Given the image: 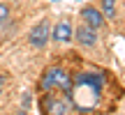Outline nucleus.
Returning <instances> with one entry per match:
<instances>
[{
	"label": "nucleus",
	"mask_w": 125,
	"mask_h": 115,
	"mask_svg": "<svg viewBox=\"0 0 125 115\" xmlns=\"http://www.w3.org/2000/svg\"><path fill=\"white\" fill-rule=\"evenodd\" d=\"M7 16H9V7H7L5 2H0V23L7 21Z\"/></svg>",
	"instance_id": "obj_9"
},
{
	"label": "nucleus",
	"mask_w": 125,
	"mask_h": 115,
	"mask_svg": "<svg viewBox=\"0 0 125 115\" xmlns=\"http://www.w3.org/2000/svg\"><path fill=\"white\" fill-rule=\"evenodd\" d=\"M53 2H58V0H53Z\"/></svg>",
	"instance_id": "obj_11"
},
{
	"label": "nucleus",
	"mask_w": 125,
	"mask_h": 115,
	"mask_svg": "<svg viewBox=\"0 0 125 115\" xmlns=\"http://www.w3.org/2000/svg\"><path fill=\"white\" fill-rule=\"evenodd\" d=\"M114 7H116V0H102V12L107 18H114Z\"/></svg>",
	"instance_id": "obj_8"
},
{
	"label": "nucleus",
	"mask_w": 125,
	"mask_h": 115,
	"mask_svg": "<svg viewBox=\"0 0 125 115\" xmlns=\"http://www.w3.org/2000/svg\"><path fill=\"white\" fill-rule=\"evenodd\" d=\"M40 108H42V113H49V115H65V113L74 111L70 94L60 92V90H46V92H42Z\"/></svg>",
	"instance_id": "obj_3"
},
{
	"label": "nucleus",
	"mask_w": 125,
	"mask_h": 115,
	"mask_svg": "<svg viewBox=\"0 0 125 115\" xmlns=\"http://www.w3.org/2000/svg\"><path fill=\"white\" fill-rule=\"evenodd\" d=\"M81 18H83L86 25L95 28V30H100V28L104 25V16H102V12H100V9H95V7H86L83 12H81Z\"/></svg>",
	"instance_id": "obj_6"
},
{
	"label": "nucleus",
	"mask_w": 125,
	"mask_h": 115,
	"mask_svg": "<svg viewBox=\"0 0 125 115\" xmlns=\"http://www.w3.org/2000/svg\"><path fill=\"white\" fill-rule=\"evenodd\" d=\"M70 88H72V74L60 65H53V67H46L44 74L40 76L37 81V90L40 92H46V90H60V92L70 94Z\"/></svg>",
	"instance_id": "obj_2"
},
{
	"label": "nucleus",
	"mask_w": 125,
	"mask_h": 115,
	"mask_svg": "<svg viewBox=\"0 0 125 115\" xmlns=\"http://www.w3.org/2000/svg\"><path fill=\"white\" fill-rule=\"evenodd\" d=\"M28 41H30V46H35V49H42V46L49 41V21H40L37 23L30 30V35H28Z\"/></svg>",
	"instance_id": "obj_4"
},
{
	"label": "nucleus",
	"mask_w": 125,
	"mask_h": 115,
	"mask_svg": "<svg viewBox=\"0 0 125 115\" xmlns=\"http://www.w3.org/2000/svg\"><path fill=\"white\" fill-rule=\"evenodd\" d=\"M2 88H5V74H0V92H2Z\"/></svg>",
	"instance_id": "obj_10"
},
{
	"label": "nucleus",
	"mask_w": 125,
	"mask_h": 115,
	"mask_svg": "<svg viewBox=\"0 0 125 115\" xmlns=\"http://www.w3.org/2000/svg\"><path fill=\"white\" fill-rule=\"evenodd\" d=\"M72 37H74V30H72L70 21H60L53 28V39L56 41H72Z\"/></svg>",
	"instance_id": "obj_7"
},
{
	"label": "nucleus",
	"mask_w": 125,
	"mask_h": 115,
	"mask_svg": "<svg viewBox=\"0 0 125 115\" xmlns=\"http://www.w3.org/2000/svg\"><path fill=\"white\" fill-rule=\"evenodd\" d=\"M111 88H114V81L107 71H100V69L76 71V74H72V88H70L72 106L81 113L109 108L107 99Z\"/></svg>",
	"instance_id": "obj_1"
},
{
	"label": "nucleus",
	"mask_w": 125,
	"mask_h": 115,
	"mask_svg": "<svg viewBox=\"0 0 125 115\" xmlns=\"http://www.w3.org/2000/svg\"><path fill=\"white\" fill-rule=\"evenodd\" d=\"M74 35H76V41L83 44V46H95L97 44V30L90 28V25H79Z\"/></svg>",
	"instance_id": "obj_5"
}]
</instances>
